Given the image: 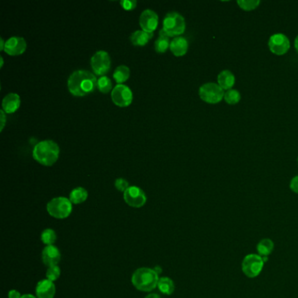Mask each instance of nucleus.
<instances>
[{
    "label": "nucleus",
    "mask_w": 298,
    "mask_h": 298,
    "mask_svg": "<svg viewBox=\"0 0 298 298\" xmlns=\"http://www.w3.org/2000/svg\"><path fill=\"white\" fill-rule=\"evenodd\" d=\"M97 78L88 70H76L68 80L69 92L76 96H84L95 91L97 88Z\"/></svg>",
    "instance_id": "1"
},
{
    "label": "nucleus",
    "mask_w": 298,
    "mask_h": 298,
    "mask_svg": "<svg viewBox=\"0 0 298 298\" xmlns=\"http://www.w3.org/2000/svg\"><path fill=\"white\" fill-rule=\"evenodd\" d=\"M60 148L53 140H44L35 145L33 157L36 161L46 166H51L58 160Z\"/></svg>",
    "instance_id": "2"
},
{
    "label": "nucleus",
    "mask_w": 298,
    "mask_h": 298,
    "mask_svg": "<svg viewBox=\"0 0 298 298\" xmlns=\"http://www.w3.org/2000/svg\"><path fill=\"white\" fill-rule=\"evenodd\" d=\"M159 278L153 268L140 267L134 272L131 282L140 291L150 292L158 287Z\"/></svg>",
    "instance_id": "3"
},
{
    "label": "nucleus",
    "mask_w": 298,
    "mask_h": 298,
    "mask_svg": "<svg viewBox=\"0 0 298 298\" xmlns=\"http://www.w3.org/2000/svg\"><path fill=\"white\" fill-rule=\"evenodd\" d=\"M165 34L168 35L169 37H175L178 35H181L185 31V18L182 16L181 14L171 12L165 15L164 21H163V28H162Z\"/></svg>",
    "instance_id": "4"
},
{
    "label": "nucleus",
    "mask_w": 298,
    "mask_h": 298,
    "mask_svg": "<svg viewBox=\"0 0 298 298\" xmlns=\"http://www.w3.org/2000/svg\"><path fill=\"white\" fill-rule=\"evenodd\" d=\"M49 215L56 219H66L72 213V202L65 197H57L48 203Z\"/></svg>",
    "instance_id": "5"
},
{
    "label": "nucleus",
    "mask_w": 298,
    "mask_h": 298,
    "mask_svg": "<svg viewBox=\"0 0 298 298\" xmlns=\"http://www.w3.org/2000/svg\"><path fill=\"white\" fill-rule=\"evenodd\" d=\"M199 95L200 99L204 102L210 104H217L224 99L225 91L218 83H207L199 88Z\"/></svg>",
    "instance_id": "6"
},
{
    "label": "nucleus",
    "mask_w": 298,
    "mask_h": 298,
    "mask_svg": "<svg viewBox=\"0 0 298 298\" xmlns=\"http://www.w3.org/2000/svg\"><path fill=\"white\" fill-rule=\"evenodd\" d=\"M264 260L259 254H249L244 257L241 268L248 278H255L260 274L264 267Z\"/></svg>",
    "instance_id": "7"
},
{
    "label": "nucleus",
    "mask_w": 298,
    "mask_h": 298,
    "mask_svg": "<svg viewBox=\"0 0 298 298\" xmlns=\"http://www.w3.org/2000/svg\"><path fill=\"white\" fill-rule=\"evenodd\" d=\"M90 65L96 75L104 76L105 74L110 71L111 67L110 55L103 50L96 52L91 58Z\"/></svg>",
    "instance_id": "8"
},
{
    "label": "nucleus",
    "mask_w": 298,
    "mask_h": 298,
    "mask_svg": "<svg viewBox=\"0 0 298 298\" xmlns=\"http://www.w3.org/2000/svg\"><path fill=\"white\" fill-rule=\"evenodd\" d=\"M267 46L271 53L277 56H281L288 53L290 48V42L286 35L278 33L271 35Z\"/></svg>",
    "instance_id": "9"
},
{
    "label": "nucleus",
    "mask_w": 298,
    "mask_h": 298,
    "mask_svg": "<svg viewBox=\"0 0 298 298\" xmlns=\"http://www.w3.org/2000/svg\"><path fill=\"white\" fill-rule=\"evenodd\" d=\"M111 99L117 106L127 107L132 103L133 94L128 86L117 84L112 89Z\"/></svg>",
    "instance_id": "10"
},
{
    "label": "nucleus",
    "mask_w": 298,
    "mask_h": 298,
    "mask_svg": "<svg viewBox=\"0 0 298 298\" xmlns=\"http://www.w3.org/2000/svg\"><path fill=\"white\" fill-rule=\"evenodd\" d=\"M124 199L129 206L136 208L144 206L147 201V197L144 191L137 186H130L124 192Z\"/></svg>",
    "instance_id": "11"
},
{
    "label": "nucleus",
    "mask_w": 298,
    "mask_h": 298,
    "mask_svg": "<svg viewBox=\"0 0 298 298\" xmlns=\"http://www.w3.org/2000/svg\"><path fill=\"white\" fill-rule=\"evenodd\" d=\"M139 25L144 31L153 33L156 28H158V14L151 9L144 10L139 18Z\"/></svg>",
    "instance_id": "12"
},
{
    "label": "nucleus",
    "mask_w": 298,
    "mask_h": 298,
    "mask_svg": "<svg viewBox=\"0 0 298 298\" xmlns=\"http://www.w3.org/2000/svg\"><path fill=\"white\" fill-rule=\"evenodd\" d=\"M27 47L28 45L24 38L14 36V37H11L6 42L4 51L6 52L7 55L16 56V55H22L26 51Z\"/></svg>",
    "instance_id": "13"
},
{
    "label": "nucleus",
    "mask_w": 298,
    "mask_h": 298,
    "mask_svg": "<svg viewBox=\"0 0 298 298\" xmlns=\"http://www.w3.org/2000/svg\"><path fill=\"white\" fill-rule=\"evenodd\" d=\"M42 257L45 265L50 267L58 265L62 255L58 247H55L54 245H50V246H47L43 249Z\"/></svg>",
    "instance_id": "14"
},
{
    "label": "nucleus",
    "mask_w": 298,
    "mask_h": 298,
    "mask_svg": "<svg viewBox=\"0 0 298 298\" xmlns=\"http://www.w3.org/2000/svg\"><path fill=\"white\" fill-rule=\"evenodd\" d=\"M56 293L54 281L48 279L42 280L36 286V295L38 298H54Z\"/></svg>",
    "instance_id": "15"
},
{
    "label": "nucleus",
    "mask_w": 298,
    "mask_h": 298,
    "mask_svg": "<svg viewBox=\"0 0 298 298\" xmlns=\"http://www.w3.org/2000/svg\"><path fill=\"white\" fill-rule=\"evenodd\" d=\"M21 106V97L15 93H10L5 98L2 102L3 110L7 114L14 113L16 110Z\"/></svg>",
    "instance_id": "16"
},
{
    "label": "nucleus",
    "mask_w": 298,
    "mask_h": 298,
    "mask_svg": "<svg viewBox=\"0 0 298 298\" xmlns=\"http://www.w3.org/2000/svg\"><path fill=\"white\" fill-rule=\"evenodd\" d=\"M188 48L189 44L187 40L184 38V37H182V36L175 37L171 41V44H170L171 51L177 57H180V56L185 55L188 51Z\"/></svg>",
    "instance_id": "17"
},
{
    "label": "nucleus",
    "mask_w": 298,
    "mask_h": 298,
    "mask_svg": "<svg viewBox=\"0 0 298 298\" xmlns=\"http://www.w3.org/2000/svg\"><path fill=\"white\" fill-rule=\"evenodd\" d=\"M218 84L225 91L233 89L235 84V76L230 70H223L218 75Z\"/></svg>",
    "instance_id": "18"
},
{
    "label": "nucleus",
    "mask_w": 298,
    "mask_h": 298,
    "mask_svg": "<svg viewBox=\"0 0 298 298\" xmlns=\"http://www.w3.org/2000/svg\"><path fill=\"white\" fill-rule=\"evenodd\" d=\"M153 37V33H147L144 30H137L130 35V40L135 46H144Z\"/></svg>",
    "instance_id": "19"
},
{
    "label": "nucleus",
    "mask_w": 298,
    "mask_h": 298,
    "mask_svg": "<svg viewBox=\"0 0 298 298\" xmlns=\"http://www.w3.org/2000/svg\"><path fill=\"white\" fill-rule=\"evenodd\" d=\"M171 42L169 41L168 35L165 34V32L161 29L159 31V36L155 42L154 48L156 52L158 53H165L167 51L168 48H170Z\"/></svg>",
    "instance_id": "20"
},
{
    "label": "nucleus",
    "mask_w": 298,
    "mask_h": 298,
    "mask_svg": "<svg viewBox=\"0 0 298 298\" xmlns=\"http://www.w3.org/2000/svg\"><path fill=\"white\" fill-rule=\"evenodd\" d=\"M274 242L270 239H262L257 244L258 254L261 257H268L274 250Z\"/></svg>",
    "instance_id": "21"
},
{
    "label": "nucleus",
    "mask_w": 298,
    "mask_h": 298,
    "mask_svg": "<svg viewBox=\"0 0 298 298\" xmlns=\"http://www.w3.org/2000/svg\"><path fill=\"white\" fill-rule=\"evenodd\" d=\"M88 192L83 187H76L73 189L72 192L69 194V199L72 204H81L88 199Z\"/></svg>",
    "instance_id": "22"
},
{
    "label": "nucleus",
    "mask_w": 298,
    "mask_h": 298,
    "mask_svg": "<svg viewBox=\"0 0 298 298\" xmlns=\"http://www.w3.org/2000/svg\"><path fill=\"white\" fill-rule=\"evenodd\" d=\"M158 288L165 295H171L175 290L174 281L169 277L159 278Z\"/></svg>",
    "instance_id": "23"
},
{
    "label": "nucleus",
    "mask_w": 298,
    "mask_h": 298,
    "mask_svg": "<svg viewBox=\"0 0 298 298\" xmlns=\"http://www.w3.org/2000/svg\"><path fill=\"white\" fill-rule=\"evenodd\" d=\"M130 75V69L128 68L127 66L121 65L117 67L116 70L114 71L113 77L117 84H122L129 79Z\"/></svg>",
    "instance_id": "24"
},
{
    "label": "nucleus",
    "mask_w": 298,
    "mask_h": 298,
    "mask_svg": "<svg viewBox=\"0 0 298 298\" xmlns=\"http://www.w3.org/2000/svg\"><path fill=\"white\" fill-rule=\"evenodd\" d=\"M241 99L240 93L237 89H229L225 92L224 100L229 105H236Z\"/></svg>",
    "instance_id": "25"
},
{
    "label": "nucleus",
    "mask_w": 298,
    "mask_h": 298,
    "mask_svg": "<svg viewBox=\"0 0 298 298\" xmlns=\"http://www.w3.org/2000/svg\"><path fill=\"white\" fill-rule=\"evenodd\" d=\"M97 89L99 91L104 94L110 92L112 89V82L111 80L107 76H101L97 81Z\"/></svg>",
    "instance_id": "26"
},
{
    "label": "nucleus",
    "mask_w": 298,
    "mask_h": 298,
    "mask_svg": "<svg viewBox=\"0 0 298 298\" xmlns=\"http://www.w3.org/2000/svg\"><path fill=\"white\" fill-rule=\"evenodd\" d=\"M238 6L240 9L246 11V12H250V11H254L258 8L260 6V1L259 0H239L237 1Z\"/></svg>",
    "instance_id": "27"
},
{
    "label": "nucleus",
    "mask_w": 298,
    "mask_h": 298,
    "mask_svg": "<svg viewBox=\"0 0 298 298\" xmlns=\"http://www.w3.org/2000/svg\"><path fill=\"white\" fill-rule=\"evenodd\" d=\"M57 239V235L54 230L51 228H47L42 233V240L43 243L47 246H50L55 243V240Z\"/></svg>",
    "instance_id": "28"
},
{
    "label": "nucleus",
    "mask_w": 298,
    "mask_h": 298,
    "mask_svg": "<svg viewBox=\"0 0 298 298\" xmlns=\"http://www.w3.org/2000/svg\"><path fill=\"white\" fill-rule=\"evenodd\" d=\"M61 275V268L57 266H53V267H48L47 271V277L48 280L52 281H55L60 277Z\"/></svg>",
    "instance_id": "29"
},
{
    "label": "nucleus",
    "mask_w": 298,
    "mask_h": 298,
    "mask_svg": "<svg viewBox=\"0 0 298 298\" xmlns=\"http://www.w3.org/2000/svg\"><path fill=\"white\" fill-rule=\"evenodd\" d=\"M115 186L116 188L120 191V192H125L130 186H129V182L123 178H117L115 181Z\"/></svg>",
    "instance_id": "30"
},
{
    "label": "nucleus",
    "mask_w": 298,
    "mask_h": 298,
    "mask_svg": "<svg viewBox=\"0 0 298 298\" xmlns=\"http://www.w3.org/2000/svg\"><path fill=\"white\" fill-rule=\"evenodd\" d=\"M137 2L136 0H122L120 5L124 10H133L137 7Z\"/></svg>",
    "instance_id": "31"
},
{
    "label": "nucleus",
    "mask_w": 298,
    "mask_h": 298,
    "mask_svg": "<svg viewBox=\"0 0 298 298\" xmlns=\"http://www.w3.org/2000/svg\"><path fill=\"white\" fill-rule=\"evenodd\" d=\"M289 188L292 192L298 193V175L292 178L291 181L289 183Z\"/></svg>",
    "instance_id": "32"
},
{
    "label": "nucleus",
    "mask_w": 298,
    "mask_h": 298,
    "mask_svg": "<svg viewBox=\"0 0 298 298\" xmlns=\"http://www.w3.org/2000/svg\"><path fill=\"white\" fill-rule=\"evenodd\" d=\"M22 295H21V293L16 290V289H12L8 293V297L9 298H21Z\"/></svg>",
    "instance_id": "33"
},
{
    "label": "nucleus",
    "mask_w": 298,
    "mask_h": 298,
    "mask_svg": "<svg viewBox=\"0 0 298 298\" xmlns=\"http://www.w3.org/2000/svg\"><path fill=\"white\" fill-rule=\"evenodd\" d=\"M0 115H1V128H0V130L2 131L3 130L4 127H5V124H6V114H5V111L3 110H0Z\"/></svg>",
    "instance_id": "34"
},
{
    "label": "nucleus",
    "mask_w": 298,
    "mask_h": 298,
    "mask_svg": "<svg viewBox=\"0 0 298 298\" xmlns=\"http://www.w3.org/2000/svg\"><path fill=\"white\" fill-rule=\"evenodd\" d=\"M144 298H160V296L158 294H150Z\"/></svg>",
    "instance_id": "35"
},
{
    "label": "nucleus",
    "mask_w": 298,
    "mask_h": 298,
    "mask_svg": "<svg viewBox=\"0 0 298 298\" xmlns=\"http://www.w3.org/2000/svg\"><path fill=\"white\" fill-rule=\"evenodd\" d=\"M0 45H1L0 50H4L5 49V46H6V42H4L3 38H1V40H0Z\"/></svg>",
    "instance_id": "36"
},
{
    "label": "nucleus",
    "mask_w": 298,
    "mask_h": 298,
    "mask_svg": "<svg viewBox=\"0 0 298 298\" xmlns=\"http://www.w3.org/2000/svg\"><path fill=\"white\" fill-rule=\"evenodd\" d=\"M21 298H36L35 297V295H32V294H25V295H22Z\"/></svg>",
    "instance_id": "37"
},
{
    "label": "nucleus",
    "mask_w": 298,
    "mask_h": 298,
    "mask_svg": "<svg viewBox=\"0 0 298 298\" xmlns=\"http://www.w3.org/2000/svg\"><path fill=\"white\" fill-rule=\"evenodd\" d=\"M154 269L155 272L157 273V274H159L162 272V268L160 267H156L153 268Z\"/></svg>",
    "instance_id": "38"
},
{
    "label": "nucleus",
    "mask_w": 298,
    "mask_h": 298,
    "mask_svg": "<svg viewBox=\"0 0 298 298\" xmlns=\"http://www.w3.org/2000/svg\"><path fill=\"white\" fill-rule=\"evenodd\" d=\"M294 44H295V51L298 53V35L295 37V43H294Z\"/></svg>",
    "instance_id": "39"
},
{
    "label": "nucleus",
    "mask_w": 298,
    "mask_h": 298,
    "mask_svg": "<svg viewBox=\"0 0 298 298\" xmlns=\"http://www.w3.org/2000/svg\"><path fill=\"white\" fill-rule=\"evenodd\" d=\"M0 59H1V68H2V67H3V64H4V60H3V57H2V56H1V57H0Z\"/></svg>",
    "instance_id": "40"
},
{
    "label": "nucleus",
    "mask_w": 298,
    "mask_h": 298,
    "mask_svg": "<svg viewBox=\"0 0 298 298\" xmlns=\"http://www.w3.org/2000/svg\"><path fill=\"white\" fill-rule=\"evenodd\" d=\"M297 164H298V158H297Z\"/></svg>",
    "instance_id": "41"
}]
</instances>
